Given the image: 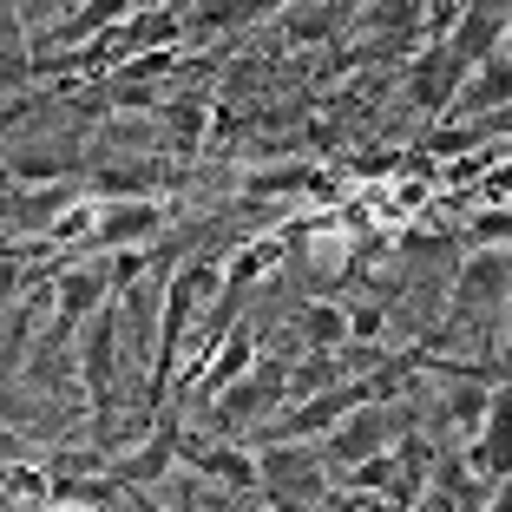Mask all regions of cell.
<instances>
[{
  "mask_svg": "<svg viewBox=\"0 0 512 512\" xmlns=\"http://www.w3.org/2000/svg\"><path fill=\"white\" fill-rule=\"evenodd\" d=\"M342 473H348V486H355V493H368V486H388V493H394L401 460H394V447H381V453H368V460H355V467H342Z\"/></svg>",
  "mask_w": 512,
  "mask_h": 512,
  "instance_id": "d4e9b609",
  "label": "cell"
},
{
  "mask_svg": "<svg viewBox=\"0 0 512 512\" xmlns=\"http://www.w3.org/2000/svg\"><path fill=\"white\" fill-rule=\"evenodd\" d=\"M119 348H125V322H119V296L86 322V342H79V381H86L92 407H99V427L112 414V388H119Z\"/></svg>",
  "mask_w": 512,
  "mask_h": 512,
  "instance_id": "52a82bcc",
  "label": "cell"
},
{
  "mask_svg": "<svg viewBox=\"0 0 512 512\" xmlns=\"http://www.w3.org/2000/svg\"><path fill=\"white\" fill-rule=\"evenodd\" d=\"M467 460L486 473V480H512V388L493 394V414L480 421V434H467Z\"/></svg>",
  "mask_w": 512,
  "mask_h": 512,
  "instance_id": "9a60e30c",
  "label": "cell"
},
{
  "mask_svg": "<svg viewBox=\"0 0 512 512\" xmlns=\"http://www.w3.org/2000/svg\"><path fill=\"white\" fill-rule=\"evenodd\" d=\"M165 224H171V211L158 204V197H99V224H92V237H86V256L151 243Z\"/></svg>",
  "mask_w": 512,
  "mask_h": 512,
  "instance_id": "9c48e42d",
  "label": "cell"
},
{
  "mask_svg": "<svg viewBox=\"0 0 512 512\" xmlns=\"http://www.w3.org/2000/svg\"><path fill=\"white\" fill-rule=\"evenodd\" d=\"M302 335H309V348H348V309L342 302H302Z\"/></svg>",
  "mask_w": 512,
  "mask_h": 512,
  "instance_id": "603a6c76",
  "label": "cell"
},
{
  "mask_svg": "<svg viewBox=\"0 0 512 512\" xmlns=\"http://www.w3.org/2000/svg\"><path fill=\"white\" fill-rule=\"evenodd\" d=\"M506 106H512V53L499 46L493 60H480L467 73V86H460L447 119H493V112H506Z\"/></svg>",
  "mask_w": 512,
  "mask_h": 512,
  "instance_id": "5bb4252c",
  "label": "cell"
},
{
  "mask_svg": "<svg viewBox=\"0 0 512 512\" xmlns=\"http://www.w3.org/2000/svg\"><path fill=\"white\" fill-rule=\"evenodd\" d=\"M151 171L145 165H106V171H92L86 178V197H151Z\"/></svg>",
  "mask_w": 512,
  "mask_h": 512,
  "instance_id": "cb8c5ba5",
  "label": "cell"
},
{
  "mask_svg": "<svg viewBox=\"0 0 512 512\" xmlns=\"http://www.w3.org/2000/svg\"><path fill=\"white\" fill-rule=\"evenodd\" d=\"M224 289V270L211 256H191L184 270L165 276V316H158V362H151V407H165V388H171V368H178L184 342H191L204 302Z\"/></svg>",
  "mask_w": 512,
  "mask_h": 512,
  "instance_id": "6da1fadb",
  "label": "cell"
},
{
  "mask_svg": "<svg viewBox=\"0 0 512 512\" xmlns=\"http://www.w3.org/2000/svg\"><path fill=\"white\" fill-rule=\"evenodd\" d=\"M7 171H14L20 184H46V178H73V171H66L60 158H40V151H14V158H7Z\"/></svg>",
  "mask_w": 512,
  "mask_h": 512,
  "instance_id": "4316f807",
  "label": "cell"
},
{
  "mask_svg": "<svg viewBox=\"0 0 512 512\" xmlns=\"http://www.w3.org/2000/svg\"><path fill=\"white\" fill-rule=\"evenodd\" d=\"M263 460V499L270 506H329V447H309V440H263L256 447Z\"/></svg>",
  "mask_w": 512,
  "mask_h": 512,
  "instance_id": "7a4b0ae2",
  "label": "cell"
},
{
  "mask_svg": "<svg viewBox=\"0 0 512 512\" xmlns=\"http://www.w3.org/2000/svg\"><path fill=\"white\" fill-rule=\"evenodd\" d=\"M499 302H512V250L506 243H473L467 256H460V270H453V302H447V316L453 322H493Z\"/></svg>",
  "mask_w": 512,
  "mask_h": 512,
  "instance_id": "277c9868",
  "label": "cell"
},
{
  "mask_svg": "<svg viewBox=\"0 0 512 512\" xmlns=\"http://www.w3.org/2000/svg\"><path fill=\"white\" fill-rule=\"evenodd\" d=\"M171 460H184V421L171 414V407H158V421H151L145 447H138V453H125V460H119L112 473L151 493V486H165V480H171Z\"/></svg>",
  "mask_w": 512,
  "mask_h": 512,
  "instance_id": "4fadbf2b",
  "label": "cell"
},
{
  "mask_svg": "<svg viewBox=\"0 0 512 512\" xmlns=\"http://www.w3.org/2000/svg\"><path fill=\"white\" fill-rule=\"evenodd\" d=\"M467 73H473V66L453 53V40H427L421 53L407 60L401 92H407V106H414V112H427V119H447L453 99H460V86H467Z\"/></svg>",
  "mask_w": 512,
  "mask_h": 512,
  "instance_id": "5b68a950",
  "label": "cell"
},
{
  "mask_svg": "<svg viewBox=\"0 0 512 512\" xmlns=\"http://www.w3.org/2000/svg\"><path fill=\"white\" fill-rule=\"evenodd\" d=\"M256 368V329H230L224 342H217V355H211V368H204V388H230V381H243Z\"/></svg>",
  "mask_w": 512,
  "mask_h": 512,
  "instance_id": "ffe728a7",
  "label": "cell"
},
{
  "mask_svg": "<svg viewBox=\"0 0 512 512\" xmlns=\"http://www.w3.org/2000/svg\"><path fill=\"white\" fill-rule=\"evenodd\" d=\"M348 342H381V329H388V309H381V302H355V309H348Z\"/></svg>",
  "mask_w": 512,
  "mask_h": 512,
  "instance_id": "f1b7e54d",
  "label": "cell"
},
{
  "mask_svg": "<svg viewBox=\"0 0 512 512\" xmlns=\"http://www.w3.org/2000/svg\"><path fill=\"white\" fill-rule=\"evenodd\" d=\"M335 0H309V7H283V46L309 53V46H329L335 40Z\"/></svg>",
  "mask_w": 512,
  "mask_h": 512,
  "instance_id": "d6986e66",
  "label": "cell"
},
{
  "mask_svg": "<svg viewBox=\"0 0 512 512\" xmlns=\"http://www.w3.org/2000/svg\"><path fill=\"white\" fill-rule=\"evenodd\" d=\"M362 27L375 33V46H394V40H407V33L427 27V0H368Z\"/></svg>",
  "mask_w": 512,
  "mask_h": 512,
  "instance_id": "ac0fdd59",
  "label": "cell"
},
{
  "mask_svg": "<svg viewBox=\"0 0 512 512\" xmlns=\"http://www.w3.org/2000/svg\"><path fill=\"white\" fill-rule=\"evenodd\" d=\"M276 7H296V0H256V20H263V14H276Z\"/></svg>",
  "mask_w": 512,
  "mask_h": 512,
  "instance_id": "f546056e",
  "label": "cell"
},
{
  "mask_svg": "<svg viewBox=\"0 0 512 512\" xmlns=\"http://www.w3.org/2000/svg\"><path fill=\"white\" fill-rule=\"evenodd\" d=\"M119 296L112 289V263H66L60 276H53V335H73V329H86L106 302Z\"/></svg>",
  "mask_w": 512,
  "mask_h": 512,
  "instance_id": "ba28073f",
  "label": "cell"
},
{
  "mask_svg": "<svg viewBox=\"0 0 512 512\" xmlns=\"http://www.w3.org/2000/svg\"><path fill=\"white\" fill-rule=\"evenodd\" d=\"M289 394H296V368L263 362V355H256L250 375L211 394V427H250V421H263L270 407H283Z\"/></svg>",
  "mask_w": 512,
  "mask_h": 512,
  "instance_id": "8992f818",
  "label": "cell"
},
{
  "mask_svg": "<svg viewBox=\"0 0 512 512\" xmlns=\"http://www.w3.org/2000/svg\"><path fill=\"white\" fill-rule=\"evenodd\" d=\"M499 46H506V53H512V14H506V40H499Z\"/></svg>",
  "mask_w": 512,
  "mask_h": 512,
  "instance_id": "4dcf8cb0",
  "label": "cell"
},
{
  "mask_svg": "<svg viewBox=\"0 0 512 512\" xmlns=\"http://www.w3.org/2000/svg\"><path fill=\"white\" fill-rule=\"evenodd\" d=\"M132 7H145V0H79V7H73L66 20H53V27L33 33V53H66V46L79 53V46H92L99 33L119 27V20L132 14Z\"/></svg>",
  "mask_w": 512,
  "mask_h": 512,
  "instance_id": "7c38bea8",
  "label": "cell"
},
{
  "mask_svg": "<svg viewBox=\"0 0 512 512\" xmlns=\"http://www.w3.org/2000/svg\"><path fill=\"white\" fill-rule=\"evenodd\" d=\"M184 33H191V20H184L178 0H145V7H132V14L119 20L112 33H99L92 46H79V60L86 66H125L138 60V53H158V46H184Z\"/></svg>",
  "mask_w": 512,
  "mask_h": 512,
  "instance_id": "3957f363",
  "label": "cell"
},
{
  "mask_svg": "<svg viewBox=\"0 0 512 512\" xmlns=\"http://www.w3.org/2000/svg\"><path fill=\"white\" fill-rule=\"evenodd\" d=\"M7 506H53V480L40 467H7Z\"/></svg>",
  "mask_w": 512,
  "mask_h": 512,
  "instance_id": "484cf974",
  "label": "cell"
},
{
  "mask_svg": "<svg viewBox=\"0 0 512 512\" xmlns=\"http://www.w3.org/2000/svg\"><path fill=\"white\" fill-rule=\"evenodd\" d=\"M473 243H506V250H512V211H506V204H493V211H480V217H473Z\"/></svg>",
  "mask_w": 512,
  "mask_h": 512,
  "instance_id": "83f0119b",
  "label": "cell"
},
{
  "mask_svg": "<svg viewBox=\"0 0 512 512\" xmlns=\"http://www.w3.org/2000/svg\"><path fill=\"white\" fill-rule=\"evenodd\" d=\"M276 263H283V237H256V243H243V250H237V256L224 263V283H230V289L243 296V289H250L256 276H270Z\"/></svg>",
  "mask_w": 512,
  "mask_h": 512,
  "instance_id": "7402d4cb",
  "label": "cell"
},
{
  "mask_svg": "<svg viewBox=\"0 0 512 512\" xmlns=\"http://www.w3.org/2000/svg\"><path fill=\"white\" fill-rule=\"evenodd\" d=\"M394 421H388V394H368V401H355L342 414V421L329 427V460L335 467H355V460H368V453L394 447Z\"/></svg>",
  "mask_w": 512,
  "mask_h": 512,
  "instance_id": "30bf717a",
  "label": "cell"
},
{
  "mask_svg": "<svg viewBox=\"0 0 512 512\" xmlns=\"http://www.w3.org/2000/svg\"><path fill=\"white\" fill-rule=\"evenodd\" d=\"M184 467H197L204 480L230 486V493H263V460L243 447H230V440H211V434H191L184 427Z\"/></svg>",
  "mask_w": 512,
  "mask_h": 512,
  "instance_id": "8fae6325",
  "label": "cell"
},
{
  "mask_svg": "<svg viewBox=\"0 0 512 512\" xmlns=\"http://www.w3.org/2000/svg\"><path fill=\"white\" fill-rule=\"evenodd\" d=\"M493 394H499V388H486L480 375H467L460 388H447V407H440V421L460 427V434H480V421L493 414Z\"/></svg>",
  "mask_w": 512,
  "mask_h": 512,
  "instance_id": "44dd1931",
  "label": "cell"
},
{
  "mask_svg": "<svg viewBox=\"0 0 512 512\" xmlns=\"http://www.w3.org/2000/svg\"><path fill=\"white\" fill-rule=\"evenodd\" d=\"M302 191L329 197V184H322V171L309 165V158H289V165H256V171H243V197H256V204H270V197H302Z\"/></svg>",
  "mask_w": 512,
  "mask_h": 512,
  "instance_id": "2e32d148",
  "label": "cell"
},
{
  "mask_svg": "<svg viewBox=\"0 0 512 512\" xmlns=\"http://www.w3.org/2000/svg\"><path fill=\"white\" fill-rule=\"evenodd\" d=\"M158 119H165L171 151H178V158H191V151L204 145V125H217V112L204 106V99H191V92H184V99H165V106H158Z\"/></svg>",
  "mask_w": 512,
  "mask_h": 512,
  "instance_id": "e0dca14e",
  "label": "cell"
}]
</instances>
